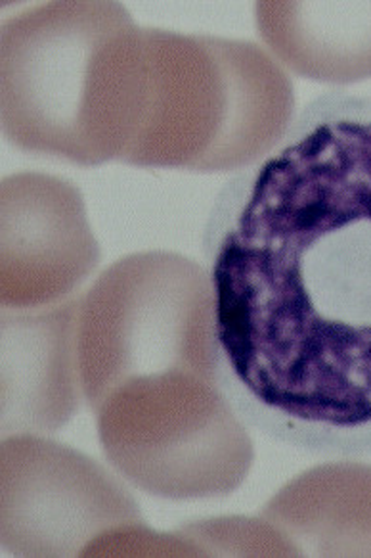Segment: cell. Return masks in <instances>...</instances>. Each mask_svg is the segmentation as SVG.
Returning a JSON list of instances; mask_svg holds the SVG:
<instances>
[{
  "label": "cell",
  "instance_id": "obj_1",
  "mask_svg": "<svg viewBox=\"0 0 371 558\" xmlns=\"http://www.w3.org/2000/svg\"><path fill=\"white\" fill-rule=\"evenodd\" d=\"M203 247L232 409L277 444L371 457V98L312 100L222 186Z\"/></svg>",
  "mask_w": 371,
  "mask_h": 558
},
{
  "label": "cell",
  "instance_id": "obj_2",
  "mask_svg": "<svg viewBox=\"0 0 371 558\" xmlns=\"http://www.w3.org/2000/svg\"><path fill=\"white\" fill-rule=\"evenodd\" d=\"M312 50L300 70L327 83H356L371 75V2H312Z\"/></svg>",
  "mask_w": 371,
  "mask_h": 558
}]
</instances>
